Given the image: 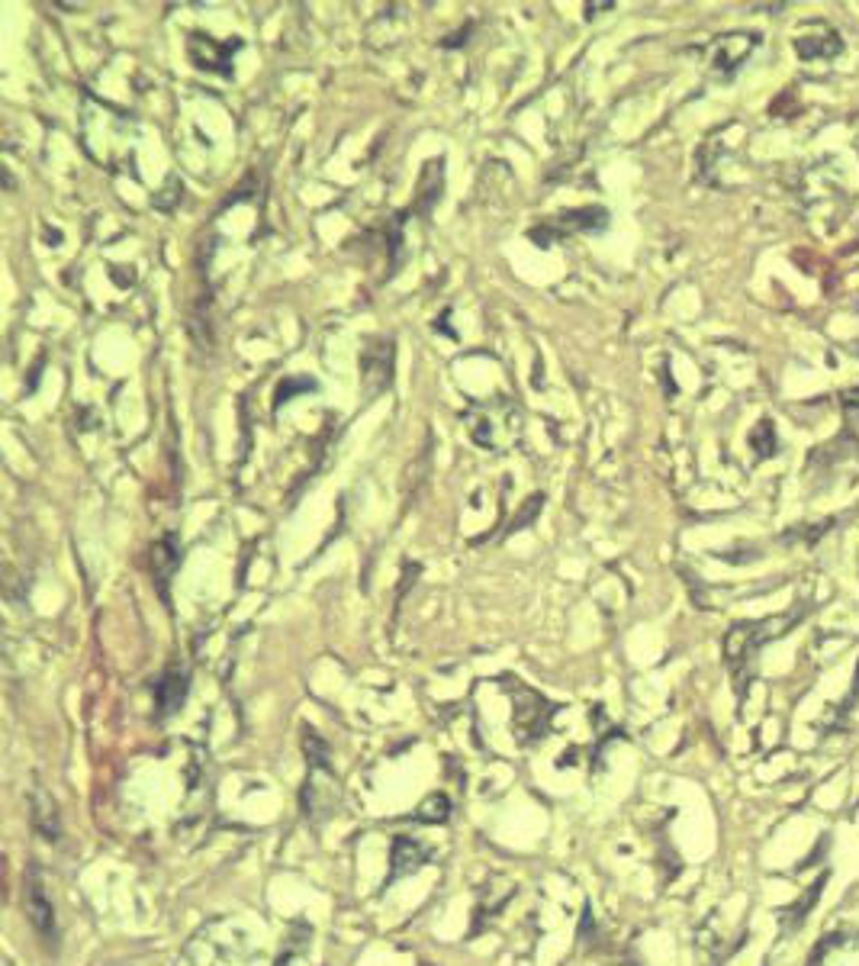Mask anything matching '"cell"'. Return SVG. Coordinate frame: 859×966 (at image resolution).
<instances>
[{
    "label": "cell",
    "mask_w": 859,
    "mask_h": 966,
    "mask_svg": "<svg viewBox=\"0 0 859 966\" xmlns=\"http://www.w3.org/2000/svg\"><path fill=\"white\" fill-rule=\"evenodd\" d=\"M26 915L33 928L46 938V944H55V912H52V902L46 899V886L36 867H29V877H26Z\"/></svg>",
    "instance_id": "obj_4"
},
{
    "label": "cell",
    "mask_w": 859,
    "mask_h": 966,
    "mask_svg": "<svg viewBox=\"0 0 859 966\" xmlns=\"http://www.w3.org/2000/svg\"><path fill=\"white\" fill-rule=\"evenodd\" d=\"M795 49H798V55H801L805 62H818V59L828 62V59H837V55L844 52V42H841L837 29L821 26V36L801 33V36L795 39Z\"/></svg>",
    "instance_id": "obj_5"
},
{
    "label": "cell",
    "mask_w": 859,
    "mask_h": 966,
    "mask_svg": "<svg viewBox=\"0 0 859 966\" xmlns=\"http://www.w3.org/2000/svg\"><path fill=\"white\" fill-rule=\"evenodd\" d=\"M33 821L46 835V841H59V835H62L59 812H55V802H52V795L46 790L33 792Z\"/></svg>",
    "instance_id": "obj_6"
},
{
    "label": "cell",
    "mask_w": 859,
    "mask_h": 966,
    "mask_svg": "<svg viewBox=\"0 0 859 966\" xmlns=\"http://www.w3.org/2000/svg\"><path fill=\"white\" fill-rule=\"evenodd\" d=\"M760 46V36L757 33H731V36H718V42L711 46V65L721 72V75H734L747 55Z\"/></svg>",
    "instance_id": "obj_3"
},
{
    "label": "cell",
    "mask_w": 859,
    "mask_h": 966,
    "mask_svg": "<svg viewBox=\"0 0 859 966\" xmlns=\"http://www.w3.org/2000/svg\"><path fill=\"white\" fill-rule=\"evenodd\" d=\"M464 423H467L470 439L477 441L480 448H487V451H496V454H506L521 439V410L516 403L503 400V397L487 400V403H473L464 413Z\"/></svg>",
    "instance_id": "obj_1"
},
{
    "label": "cell",
    "mask_w": 859,
    "mask_h": 966,
    "mask_svg": "<svg viewBox=\"0 0 859 966\" xmlns=\"http://www.w3.org/2000/svg\"><path fill=\"white\" fill-rule=\"evenodd\" d=\"M750 444H754V451H760V457H770V454H775V436H773V423H770V419H763V423L754 429Z\"/></svg>",
    "instance_id": "obj_7"
},
{
    "label": "cell",
    "mask_w": 859,
    "mask_h": 966,
    "mask_svg": "<svg viewBox=\"0 0 859 966\" xmlns=\"http://www.w3.org/2000/svg\"><path fill=\"white\" fill-rule=\"evenodd\" d=\"M798 618V613L782 615V618H763V622H741L728 631L724 638V657L731 667H741L744 661H750L770 638L785 635V628Z\"/></svg>",
    "instance_id": "obj_2"
}]
</instances>
